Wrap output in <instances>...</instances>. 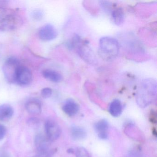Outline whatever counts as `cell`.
<instances>
[{
    "instance_id": "1",
    "label": "cell",
    "mask_w": 157,
    "mask_h": 157,
    "mask_svg": "<svg viewBox=\"0 0 157 157\" xmlns=\"http://www.w3.org/2000/svg\"><path fill=\"white\" fill-rule=\"evenodd\" d=\"M156 82L151 78L146 79L141 82L136 95L138 104L142 107H146L152 102L156 97Z\"/></svg>"
},
{
    "instance_id": "2",
    "label": "cell",
    "mask_w": 157,
    "mask_h": 157,
    "mask_svg": "<svg viewBox=\"0 0 157 157\" xmlns=\"http://www.w3.org/2000/svg\"><path fill=\"white\" fill-rule=\"evenodd\" d=\"M21 16L14 10L0 8V31L15 30L21 25Z\"/></svg>"
},
{
    "instance_id": "3",
    "label": "cell",
    "mask_w": 157,
    "mask_h": 157,
    "mask_svg": "<svg viewBox=\"0 0 157 157\" xmlns=\"http://www.w3.org/2000/svg\"><path fill=\"white\" fill-rule=\"evenodd\" d=\"M119 48L118 41L113 37L104 36L99 41V52L104 59L110 60L116 57L119 53Z\"/></svg>"
},
{
    "instance_id": "4",
    "label": "cell",
    "mask_w": 157,
    "mask_h": 157,
    "mask_svg": "<svg viewBox=\"0 0 157 157\" xmlns=\"http://www.w3.org/2000/svg\"><path fill=\"white\" fill-rule=\"evenodd\" d=\"M20 61L16 58H9L5 61L3 66L4 77L10 83H15L16 75L21 66Z\"/></svg>"
},
{
    "instance_id": "5",
    "label": "cell",
    "mask_w": 157,
    "mask_h": 157,
    "mask_svg": "<svg viewBox=\"0 0 157 157\" xmlns=\"http://www.w3.org/2000/svg\"><path fill=\"white\" fill-rule=\"evenodd\" d=\"M73 45L77 47L79 56L88 63H92L95 61V57L91 49L83 43L79 36H76L73 41Z\"/></svg>"
},
{
    "instance_id": "6",
    "label": "cell",
    "mask_w": 157,
    "mask_h": 157,
    "mask_svg": "<svg viewBox=\"0 0 157 157\" xmlns=\"http://www.w3.org/2000/svg\"><path fill=\"white\" fill-rule=\"evenodd\" d=\"M48 139L42 134H38L35 139V144L38 154L41 157H50L53 153L50 148V143Z\"/></svg>"
},
{
    "instance_id": "7",
    "label": "cell",
    "mask_w": 157,
    "mask_h": 157,
    "mask_svg": "<svg viewBox=\"0 0 157 157\" xmlns=\"http://www.w3.org/2000/svg\"><path fill=\"white\" fill-rule=\"evenodd\" d=\"M46 137L50 141H55L60 137L61 130L59 124L55 120L48 119L45 124Z\"/></svg>"
},
{
    "instance_id": "8",
    "label": "cell",
    "mask_w": 157,
    "mask_h": 157,
    "mask_svg": "<svg viewBox=\"0 0 157 157\" xmlns=\"http://www.w3.org/2000/svg\"><path fill=\"white\" fill-rule=\"evenodd\" d=\"M33 80V74L28 68L21 65L16 75L15 83L21 85H27Z\"/></svg>"
},
{
    "instance_id": "9",
    "label": "cell",
    "mask_w": 157,
    "mask_h": 157,
    "mask_svg": "<svg viewBox=\"0 0 157 157\" xmlns=\"http://www.w3.org/2000/svg\"><path fill=\"white\" fill-rule=\"evenodd\" d=\"M38 35L41 40L44 41H50L56 38L58 32L53 25L47 24L41 27Z\"/></svg>"
},
{
    "instance_id": "10",
    "label": "cell",
    "mask_w": 157,
    "mask_h": 157,
    "mask_svg": "<svg viewBox=\"0 0 157 157\" xmlns=\"http://www.w3.org/2000/svg\"><path fill=\"white\" fill-rule=\"evenodd\" d=\"M94 129L98 137L101 139H106L108 137L109 124L107 120L101 119L95 123Z\"/></svg>"
},
{
    "instance_id": "11",
    "label": "cell",
    "mask_w": 157,
    "mask_h": 157,
    "mask_svg": "<svg viewBox=\"0 0 157 157\" xmlns=\"http://www.w3.org/2000/svg\"><path fill=\"white\" fill-rule=\"evenodd\" d=\"M79 107L78 104L72 99L67 100L62 106L63 112L70 117L74 116L78 112Z\"/></svg>"
},
{
    "instance_id": "12",
    "label": "cell",
    "mask_w": 157,
    "mask_h": 157,
    "mask_svg": "<svg viewBox=\"0 0 157 157\" xmlns=\"http://www.w3.org/2000/svg\"><path fill=\"white\" fill-rule=\"evenodd\" d=\"M25 108L28 113L32 114L37 115L42 112V105L40 101L32 99L26 103Z\"/></svg>"
},
{
    "instance_id": "13",
    "label": "cell",
    "mask_w": 157,
    "mask_h": 157,
    "mask_svg": "<svg viewBox=\"0 0 157 157\" xmlns=\"http://www.w3.org/2000/svg\"><path fill=\"white\" fill-rule=\"evenodd\" d=\"M14 110L10 105H0V120L7 121L10 119L13 115Z\"/></svg>"
},
{
    "instance_id": "14",
    "label": "cell",
    "mask_w": 157,
    "mask_h": 157,
    "mask_svg": "<svg viewBox=\"0 0 157 157\" xmlns=\"http://www.w3.org/2000/svg\"><path fill=\"white\" fill-rule=\"evenodd\" d=\"M43 74L46 79L56 83L60 82L63 78L59 72L53 70H45L43 71Z\"/></svg>"
},
{
    "instance_id": "15",
    "label": "cell",
    "mask_w": 157,
    "mask_h": 157,
    "mask_svg": "<svg viewBox=\"0 0 157 157\" xmlns=\"http://www.w3.org/2000/svg\"><path fill=\"white\" fill-rule=\"evenodd\" d=\"M109 111L112 116L114 117H119L122 112V105L121 101L118 99L113 100L110 104Z\"/></svg>"
},
{
    "instance_id": "16",
    "label": "cell",
    "mask_w": 157,
    "mask_h": 157,
    "mask_svg": "<svg viewBox=\"0 0 157 157\" xmlns=\"http://www.w3.org/2000/svg\"><path fill=\"white\" fill-rule=\"evenodd\" d=\"M71 135L74 140H79L85 138L87 136L86 130L79 126H73L71 129Z\"/></svg>"
},
{
    "instance_id": "17",
    "label": "cell",
    "mask_w": 157,
    "mask_h": 157,
    "mask_svg": "<svg viewBox=\"0 0 157 157\" xmlns=\"http://www.w3.org/2000/svg\"><path fill=\"white\" fill-rule=\"evenodd\" d=\"M111 15L113 22L116 25H122L124 22V11L121 9H117L114 10L112 12Z\"/></svg>"
},
{
    "instance_id": "18",
    "label": "cell",
    "mask_w": 157,
    "mask_h": 157,
    "mask_svg": "<svg viewBox=\"0 0 157 157\" xmlns=\"http://www.w3.org/2000/svg\"><path fill=\"white\" fill-rule=\"evenodd\" d=\"M76 157H91L88 151L82 147L77 148L76 150Z\"/></svg>"
},
{
    "instance_id": "19",
    "label": "cell",
    "mask_w": 157,
    "mask_h": 157,
    "mask_svg": "<svg viewBox=\"0 0 157 157\" xmlns=\"http://www.w3.org/2000/svg\"><path fill=\"white\" fill-rule=\"evenodd\" d=\"M32 18L36 21H40L43 19L44 13L41 10H36L32 12L31 14Z\"/></svg>"
},
{
    "instance_id": "20",
    "label": "cell",
    "mask_w": 157,
    "mask_h": 157,
    "mask_svg": "<svg viewBox=\"0 0 157 157\" xmlns=\"http://www.w3.org/2000/svg\"><path fill=\"white\" fill-rule=\"evenodd\" d=\"M52 90L50 88H45L41 91V95L43 98L47 99L52 95Z\"/></svg>"
},
{
    "instance_id": "21",
    "label": "cell",
    "mask_w": 157,
    "mask_h": 157,
    "mask_svg": "<svg viewBox=\"0 0 157 157\" xmlns=\"http://www.w3.org/2000/svg\"><path fill=\"white\" fill-rule=\"evenodd\" d=\"M7 132L6 127L3 125L0 124V140L5 137Z\"/></svg>"
},
{
    "instance_id": "22",
    "label": "cell",
    "mask_w": 157,
    "mask_h": 157,
    "mask_svg": "<svg viewBox=\"0 0 157 157\" xmlns=\"http://www.w3.org/2000/svg\"><path fill=\"white\" fill-rule=\"evenodd\" d=\"M39 120L36 118H32L29 119L28 121V124L32 126H35L39 124Z\"/></svg>"
},
{
    "instance_id": "23",
    "label": "cell",
    "mask_w": 157,
    "mask_h": 157,
    "mask_svg": "<svg viewBox=\"0 0 157 157\" xmlns=\"http://www.w3.org/2000/svg\"><path fill=\"white\" fill-rule=\"evenodd\" d=\"M8 2L5 1H0V8H6Z\"/></svg>"
},
{
    "instance_id": "24",
    "label": "cell",
    "mask_w": 157,
    "mask_h": 157,
    "mask_svg": "<svg viewBox=\"0 0 157 157\" xmlns=\"http://www.w3.org/2000/svg\"><path fill=\"white\" fill-rule=\"evenodd\" d=\"M33 157H40V156H38V155H37V156H33Z\"/></svg>"
}]
</instances>
